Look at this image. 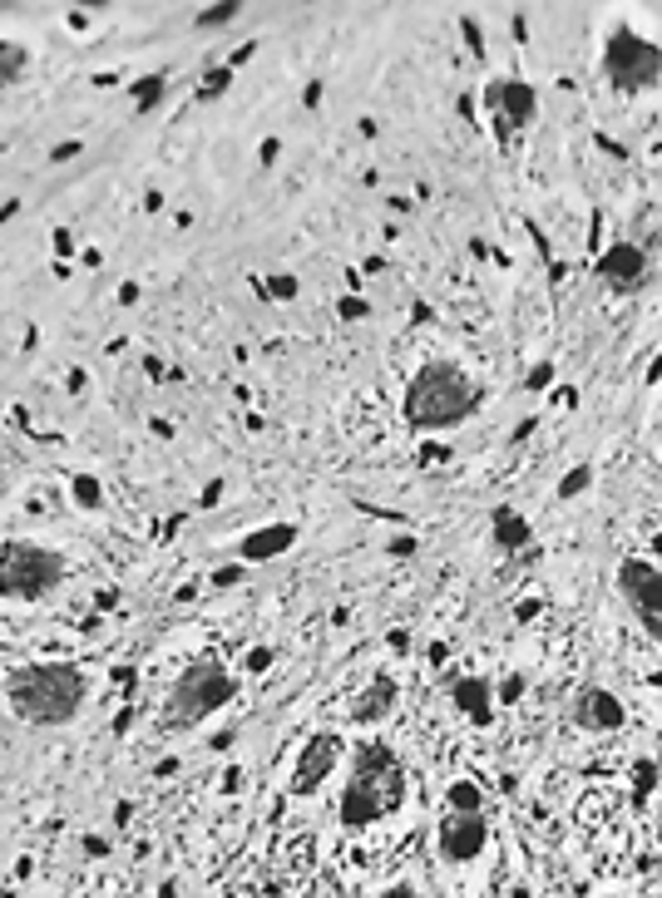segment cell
Listing matches in <instances>:
<instances>
[{"label": "cell", "instance_id": "6da1fadb", "mask_svg": "<svg viewBox=\"0 0 662 898\" xmlns=\"http://www.w3.org/2000/svg\"><path fill=\"white\" fill-rule=\"evenodd\" d=\"M6 706L16 711L26 725L55 731V725H70L89 701V676L75 662H20L16 672H6Z\"/></svg>", "mask_w": 662, "mask_h": 898}, {"label": "cell", "instance_id": "7a4b0ae2", "mask_svg": "<svg viewBox=\"0 0 662 898\" xmlns=\"http://www.w3.org/2000/svg\"><path fill=\"white\" fill-rule=\"evenodd\" d=\"M406 804V765L386 741H361L351 755L347 785L337 800V820L347 829H371L386 814H396Z\"/></svg>", "mask_w": 662, "mask_h": 898}, {"label": "cell", "instance_id": "3957f363", "mask_svg": "<svg viewBox=\"0 0 662 898\" xmlns=\"http://www.w3.org/2000/svg\"><path fill=\"white\" fill-rule=\"evenodd\" d=\"M479 410V385L470 380V371L455 361H426L416 365L406 380L401 396V420L420 435H440L465 424Z\"/></svg>", "mask_w": 662, "mask_h": 898}, {"label": "cell", "instance_id": "277c9868", "mask_svg": "<svg viewBox=\"0 0 662 898\" xmlns=\"http://www.w3.org/2000/svg\"><path fill=\"white\" fill-rule=\"evenodd\" d=\"M233 696H237L233 666L218 662V656H198V662H188L184 672L174 676V686H168V696H164V711H158V725L174 731V735L198 731V725L218 716Z\"/></svg>", "mask_w": 662, "mask_h": 898}, {"label": "cell", "instance_id": "5b68a950", "mask_svg": "<svg viewBox=\"0 0 662 898\" xmlns=\"http://www.w3.org/2000/svg\"><path fill=\"white\" fill-rule=\"evenodd\" d=\"M65 583V553L36 538H10L0 544V597L6 603H45Z\"/></svg>", "mask_w": 662, "mask_h": 898}, {"label": "cell", "instance_id": "8992f818", "mask_svg": "<svg viewBox=\"0 0 662 898\" xmlns=\"http://www.w3.org/2000/svg\"><path fill=\"white\" fill-rule=\"evenodd\" d=\"M603 79L619 95H643L662 79V45L637 35L633 26H613L603 35Z\"/></svg>", "mask_w": 662, "mask_h": 898}, {"label": "cell", "instance_id": "52a82bcc", "mask_svg": "<svg viewBox=\"0 0 662 898\" xmlns=\"http://www.w3.org/2000/svg\"><path fill=\"white\" fill-rule=\"evenodd\" d=\"M485 109H489V124H495L499 144L515 148L519 134L539 119V89H534L529 79H519V75H505V79H495V85L485 89Z\"/></svg>", "mask_w": 662, "mask_h": 898}, {"label": "cell", "instance_id": "ba28073f", "mask_svg": "<svg viewBox=\"0 0 662 898\" xmlns=\"http://www.w3.org/2000/svg\"><path fill=\"white\" fill-rule=\"evenodd\" d=\"M619 593L637 627L653 642H662V568L653 558H623L619 563Z\"/></svg>", "mask_w": 662, "mask_h": 898}, {"label": "cell", "instance_id": "9c48e42d", "mask_svg": "<svg viewBox=\"0 0 662 898\" xmlns=\"http://www.w3.org/2000/svg\"><path fill=\"white\" fill-rule=\"evenodd\" d=\"M341 760H347V741H341L337 731L306 735L302 751H296V760H292V770H288V790L296 794V800H312V794L337 775Z\"/></svg>", "mask_w": 662, "mask_h": 898}, {"label": "cell", "instance_id": "30bf717a", "mask_svg": "<svg viewBox=\"0 0 662 898\" xmlns=\"http://www.w3.org/2000/svg\"><path fill=\"white\" fill-rule=\"evenodd\" d=\"M648 276H653V257H648L637 242H613L609 252H598V282L609 286L613 296L643 292Z\"/></svg>", "mask_w": 662, "mask_h": 898}, {"label": "cell", "instance_id": "8fae6325", "mask_svg": "<svg viewBox=\"0 0 662 898\" xmlns=\"http://www.w3.org/2000/svg\"><path fill=\"white\" fill-rule=\"evenodd\" d=\"M485 845H489L485 814H450L445 810V820L436 829V849H440L445 863H470V859L485 855Z\"/></svg>", "mask_w": 662, "mask_h": 898}, {"label": "cell", "instance_id": "7c38bea8", "mask_svg": "<svg viewBox=\"0 0 662 898\" xmlns=\"http://www.w3.org/2000/svg\"><path fill=\"white\" fill-rule=\"evenodd\" d=\"M568 721H574L578 731H623V725H627V706H623L619 691L584 686L574 701H568Z\"/></svg>", "mask_w": 662, "mask_h": 898}, {"label": "cell", "instance_id": "4fadbf2b", "mask_svg": "<svg viewBox=\"0 0 662 898\" xmlns=\"http://www.w3.org/2000/svg\"><path fill=\"white\" fill-rule=\"evenodd\" d=\"M396 701H401V686H396V676H391V672H376L371 682L357 691V701H351V725L371 731V725H381L386 716H391Z\"/></svg>", "mask_w": 662, "mask_h": 898}, {"label": "cell", "instance_id": "5bb4252c", "mask_svg": "<svg viewBox=\"0 0 662 898\" xmlns=\"http://www.w3.org/2000/svg\"><path fill=\"white\" fill-rule=\"evenodd\" d=\"M450 701L475 725H489V716H495V686H489V676H460V682L450 686Z\"/></svg>", "mask_w": 662, "mask_h": 898}, {"label": "cell", "instance_id": "9a60e30c", "mask_svg": "<svg viewBox=\"0 0 662 898\" xmlns=\"http://www.w3.org/2000/svg\"><path fill=\"white\" fill-rule=\"evenodd\" d=\"M292 544H296L292 524H267V528H253V534L237 544V553H243L247 563H267V558H278V553H288Z\"/></svg>", "mask_w": 662, "mask_h": 898}, {"label": "cell", "instance_id": "2e32d148", "mask_svg": "<svg viewBox=\"0 0 662 898\" xmlns=\"http://www.w3.org/2000/svg\"><path fill=\"white\" fill-rule=\"evenodd\" d=\"M489 544L495 548H505V553H519L524 544H534V534H529V518H524L519 509H495L489 514Z\"/></svg>", "mask_w": 662, "mask_h": 898}, {"label": "cell", "instance_id": "e0dca14e", "mask_svg": "<svg viewBox=\"0 0 662 898\" xmlns=\"http://www.w3.org/2000/svg\"><path fill=\"white\" fill-rule=\"evenodd\" d=\"M445 810L450 814H485V790H479L470 775L450 780V790H445Z\"/></svg>", "mask_w": 662, "mask_h": 898}, {"label": "cell", "instance_id": "ac0fdd59", "mask_svg": "<svg viewBox=\"0 0 662 898\" xmlns=\"http://www.w3.org/2000/svg\"><path fill=\"white\" fill-rule=\"evenodd\" d=\"M30 69V50L20 40H0V85H10V79H20Z\"/></svg>", "mask_w": 662, "mask_h": 898}, {"label": "cell", "instance_id": "d6986e66", "mask_svg": "<svg viewBox=\"0 0 662 898\" xmlns=\"http://www.w3.org/2000/svg\"><path fill=\"white\" fill-rule=\"evenodd\" d=\"M129 95H134V109H139V114L158 109V99H164V75H148V79H139V85H134Z\"/></svg>", "mask_w": 662, "mask_h": 898}, {"label": "cell", "instance_id": "ffe728a7", "mask_svg": "<svg viewBox=\"0 0 662 898\" xmlns=\"http://www.w3.org/2000/svg\"><path fill=\"white\" fill-rule=\"evenodd\" d=\"M658 775H662L658 760H637V765H633V790H637V800H648V794L658 790Z\"/></svg>", "mask_w": 662, "mask_h": 898}, {"label": "cell", "instance_id": "44dd1931", "mask_svg": "<svg viewBox=\"0 0 662 898\" xmlns=\"http://www.w3.org/2000/svg\"><path fill=\"white\" fill-rule=\"evenodd\" d=\"M588 484H593V469H588V465H574L564 479H558V499H578Z\"/></svg>", "mask_w": 662, "mask_h": 898}, {"label": "cell", "instance_id": "7402d4cb", "mask_svg": "<svg viewBox=\"0 0 662 898\" xmlns=\"http://www.w3.org/2000/svg\"><path fill=\"white\" fill-rule=\"evenodd\" d=\"M262 292L278 296V302H292V296H296V276H288V272H282V276H267V282H262Z\"/></svg>", "mask_w": 662, "mask_h": 898}, {"label": "cell", "instance_id": "603a6c76", "mask_svg": "<svg viewBox=\"0 0 662 898\" xmlns=\"http://www.w3.org/2000/svg\"><path fill=\"white\" fill-rule=\"evenodd\" d=\"M227 79H233V69H218V75H203V85H198V99H213V95H223V89H227Z\"/></svg>", "mask_w": 662, "mask_h": 898}, {"label": "cell", "instance_id": "cb8c5ba5", "mask_svg": "<svg viewBox=\"0 0 662 898\" xmlns=\"http://www.w3.org/2000/svg\"><path fill=\"white\" fill-rule=\"evenodd\" d=\"M237 16V6H218V10H203L198 16V26H223V20H233Z\"/></svg>", "mask_w": 662, "mask_h": 898}, {"label": "cell", "instance_id": "d4e9b609", "mask_svg": "<svg viewBox=\"0 0 662 898\" xmlns=\"http://www.w3.org/2000/svg\"><path fill=\"white\" fill-rule=\"evenodd\" d=\"M75 494H79V499H85V509H99V484L75 479Z\"/></svg>", "mask_w": 662, "mask_h": 898}, {"label": "cell", "instance_id": "484cf974", "mask_svg": "<svg viewBox=\"0 0 662 898\" xmlns=\"http://www.w3.org/2000/svg\"><path fill=\"white\" fill-rule=\"evenodd\" d=\"M367 302H361V296H347V302H341V316H347V321H361V316H367Z\"/></svg>", "mask_w": 662, "mask_h": 898}, {"label": "cell", "instance_id": "4316f807", "mask_svg": "<svg viewBox=\"0 0 662 898\" xmlns=\"http://www.w3.org/2000/svg\"><path fill=\"white\" fill-rule=\"evenodd\" d=\"M549 380H554V365H549V361H544V365H534V371H529V390H544V385H549Z\"/></svg>", "mask_w": 662, "mask_h": 898}, {"label": "cell", "instance_id": "83f0119b", "mask_svg": "<svg viewBox=\"0 0 662 898\" xmlns=\"http://www.w3.org/2000/svg\"><path fill=\"white\" fill-rule=\"evenodd\" d=\"M267 666H272V652H267V647L247 652V672H267Z\"/></svg>", "mask_w": 662, "mask_h": 898}, {"label": "cell", "instance_id": "f1b7e54d", "mask_svg": "<svg viewBox=\"0 0 662 898\" xmlns=\"http://www.w3.org/2000/svg\"><path fill=\"white\" fill-rule=\"evenodd\" d=\"M381 898H420V894L410 879H401V884H391V889H381Z\"/></svg>", "mask_w": 662, "mask_h": 898}, {"label": "cell", "instance_id": "f546056e", "mask_svg": "<svg viewBox=\"0 0 662 898\" xmlns=\"http://www.w3.org/2000/svg\"><path fill=\"white\" fill-rule=\"evenodd\" d=\"M519 691H524V676H509V682H505V686H499V691H495V696H499V701H515V696H519Z\"/></svg>", "mask_w": 662, "mask_h": 898}, {"label": "cell", "instance_id": "4dcf8cb0", "mask_svg": "<svg viewBox=\"0 0 662 898\" xmlns=\"http://www.w3.org/2000/svg\"><path fill=\"white\" fill-rule=\"evenodd\" d=\"M598 148H603V154H613V158H627V148L619 144V138H603L598 134Z\"/></svg>", "mask_w": 662, "mask_h": 898}, {"label": "cell", "instance_id": "1f68e13d", "mask_svg": "<svg viewBox=\"0 0 662 898\" xmlns=\"http://www.w3.org/2000/svg\"><path fill=\"white\" fill-rule=\"evenodd\" d=\"M465 40H470V50H475V55H485V40H479V30L470 26V20H465Z\"/></svg>", "mask_w": 662, "mask_h": 898}, {"label": "cell", "instance_id": "d6a6232c", "mask_svg": "<svg viewBox=\"0 0 662 898\" xmlns=\"http://www.w3.org/2000/svg\"><path fill=\"white\" fill-rule=\"evenodd\" d=\"M213 583H218V587H233V583H237V568H223V573H218V578H213Z\"/></svg>", "mask_w": 662, "mask_h": 898}, {"label": "cell", "instance_id": "836d02e7", "mask_svg": "<svg viewBox=\"0 0 662 898\" xmlns=\"http://www.w3.org/2000/svg\"><path fill=\"white\" fill-rule=\"evenodd\" d=\"M658 380H662V355L653 361V371H648V385H658Z\"/></svg>", "mask_w": 662, "mask_h": 898}, {"label": "cell", "instance_id": "e575fe53", "mask_svg": "<svg viewBox=\"0 0 662 898\" xmlns=\"http://www.w3.org/2000/svg\"><path fill=\"white\" fill-rule=\"evenodd\" d=\"M653 553H658V558H662V534H658V538H653Z\"/></svg>", "mask_w": 662, "mask_h": 898}, {"label": "cell", "instance_id": "d590c367", "mask_svg": "<svg viewBox=\"0 0 662 898\" xmlns=\"http://www.w3.org/2000/svg\"><path fill=\"white\" fill-rule=\"evenodd\" d=\"M603 898H623V894H603Z\"/></svg>", "mask_w": 662, "mask_h": 898}]
</instances>
